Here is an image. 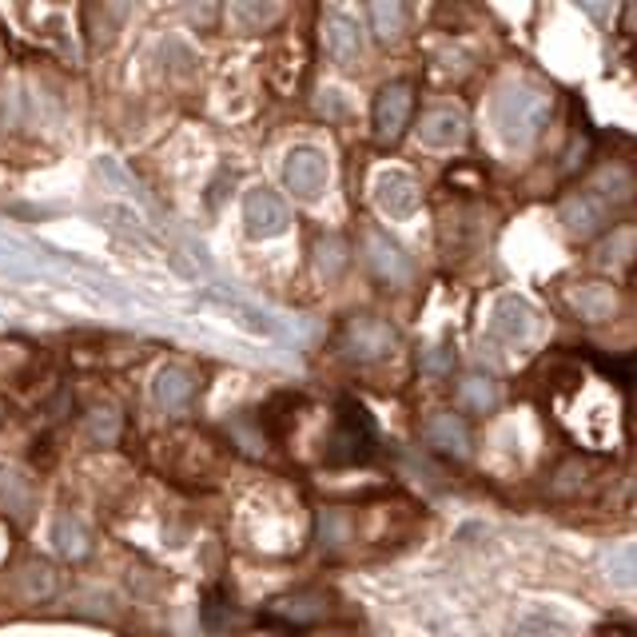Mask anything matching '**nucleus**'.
Returning a JSON list of instances; mask_svg holds the SVG:
<instances>
[{"mask_svg": "<svg viewBox=\"0 0 637 637\" xmlns=\"http://www.w3.org/2000/svg\"><path fill=\"white\" fill-rule=\"evenodd\" d=\"M231 17H236V24L243 32H256L263 24H271L279 17V9L276 4H231Z\"/></svg>", "mask_w": 637, "mask_h": 637, "instance_id": "obj_24", "label": "nucleus"}, {"mask_svg": "<svg viewBox=\"0 0 637 637\" xmlns=\"http://www.w3.org/2000/svg\"><path fill=\"white\" fill-rule=\"evenodd\" d=\"M327 609H331V601H327L324 590H296L271 601V614L291 621V626H311V621L327 618Z\"/></svg>", "mask_w": 637, "mask_h": 637, "instance_id": "obj_14", "label": "nucleus"}, {"mask_svg": "<svg viewBox=\"0 0 637 637\" xmlns=\"http://www.w3.org/2000/svg\"><path fill=\"white\" fill-rule=\"evenodd\" d=\"M243 223H248L251 239H271V236H279V231H287L291 211H287V203L279 200V196L259 188L243 200Z\"/></svg>", "mask_w": 637, "mask_h": 637, "instance_id": "obj_7", "label": "nucleus"}, {"mask_svg": "<svg viewBox=\"0 0 637 637\" xmlns=\"http://www.w3.org/2000/svg\"><path fill=\"white\" fill-rule=\"evenodd\" d=\"M594 362H598L601 371L606 375H614V382H618V387H626L629 390V379H634V359H629V355H594Z\"/></svg>", "mask_w": 637, "mask_h": 637, "instance_id": "obj_27", "label": "nucleus"}, {"mask_svg": "<svg viewBox=\"0 0 637 637\" xmlns=\"http://www.w3.org/2000/svg\"><path fill=\"white\" fill-rule=\"evenodd\" d=\"M52 590H57V570H52L48 561L32 558L17 570V598L20 601H44V598H52Z\"/></svg>", "mask_w": 637, "mask_h": 637, "instance_id": "obj_18", "label": "nucleus"}, {"mask_svg": "<svg viewBox=\"0 0 637 637\" xmlns=\"http://www.w3.org/2000/svg\"><path fill=\"white\" fill-rule=\"evenodd\" d=\"M410 112H415V88L407 80H395L379 92L375 100V140L379 143H395L410 125Z\"/></svg>", "mask_w": 637, "mask_h": 637, "instance_id": "obj_4", "label": "nucleus"}, {"mask_svg": "<svg viewBox=\"0 0 637 637\" xmlns=\"http://www.w3.org/2000/svg\"><path fill=\"white\" fill-rule=\"evenodd\" d=\"M570 303H574V311L581 315V319H614L618 315V296H614V287H606V283H581V287H574L570 291Z\"/></svg>", "mask_w": 637, "mask_h": 637, "instance_id": "obj_16", "label": "nucleus"}, {"mask_svg": "<svg viewBox=\"0 0 637 637\" xmlns=\"http://www.w3.org/2000/svg\"><path fill=\"white\" fill-rule=\"evenodd\" d=\"M458 407H462V410H478V415L495 410L498 407L495 379H486V375H467V379L458 382Z\"/></svg>", "mask_w": 637, "mask_h": 637, "instance_id": "obj_20", "label": "nucleus"}, {"mask_svg": "<svg viewBox=\"0 0 637 637\" xmlns=\"http://www.w3.org/2000/svg\"><path fill=\"white\" fill-rule=\"evenodd\" d=\"M375 208L387 219H410L419 208V183L407 171H382L375 183Z\"/></svg>", "mask_w": 637, "mask_h": 637, "instance_id": "obj_8", "label": "nucleus"}, {"mask_svg": "<svg viewBox=\"0 0 637 637\" xmlns=\"http://www.w3.org/2000/svg\"><path fill=\"white\" fill-rule=\"evenodd\" d=\"M530 327H534V315L522 299H514V296L498 299V307H495V335L498 339L522 342L526 335H530Z\"/></svg>", "mask_w": 637, "mask_h": 637, "instance_id": "obj_17", "label": "nucleus"}, {"mask_svg": "<svg viewBox=\"0 0 637 637\" xmlns=\"http://www.w3.org/2000/svg\"><path fill=\"white\" fill-rule=\"evenodd\" d=\"M339 347L351 362H379V359H387L395 347H399V331H395L387 319L359 315V319H351V324L342 327Z\"/></svg>", "mask_w": 637, "mask_h": 637, "instance_id": "obj_3", "label": "nucleus"}, {"mask_svg": "<svg viewBox=\"0 0 637 637\" xmlns=\"http://www.w3.org/2000/svg\"><path fill=\"white\" fill-rule=\"evenodd\" d=\"M32 506H37V486L24 470L0 467V510L12 514L17 522H29Z\"/></svg>", "mask_w": 637, "mask_h": 637, "instance_id": "obj_13", "label": "nucleus"}, {"mask_svg": "<svg viewBox=\"0 0 637 637\" xmlns=\"http://www.w3.org/2000/svg\"><path fill=\"white\" fill-rule=\"evenodd\" d=\"M561 219H566V228L574 236H590V231H598L606 223V203L594 191H581V196H570L561 203Z\"/></svg>", "mask_w": 637, "mask_h": 637, "instance_id": "obj_15", "label": "nucleus"}, {"mask_svg": "<svg viewBox=\"0 0 637 637\" xmlns=\"http://www.w3.org/2000/svg\"><path fill=\"white\" fill-rule=\"evenodd\" d=\"M367 263H371L375 276L387 279V283H410V279H415V259H410L395 239L379 236V231L367 236Z\"/></svg>", "mask_w": 637, "mask_h": 637, "instance_id": "obj_9", "label": "nucleus"}, {"mask_svg": "<svg viewBox=\"0 0 637 637\" xmlns=\"http://www.w3.org/2000/svg\"><path fill=\"white\" fill-rule=\"evenodd\" d=\"M324 44L335 64L351 68L362 57V32L355 17H347L342 9H324Z\"/></svg>", "mask_w": 637, "mask_h": 637, "instance_id": "obj_6", "label": "nucleus"}, {"mask_svg": "<svg viewBox=\"0 0 637 637\" xmlns=\"http://www.w3.org/2000/svg\"><path fill=\"white\" fill-rule=\"evenodd\" d=\"M351 534H355L351 514L335 510V506H327V510L319 514V543H324V546H342Z\"/></svg>", "mask_w": 637, "mask_h": 637, "instance_id": "obj_22", "label": "nucleus"}, {"mask_svg": "<svg viewBox=\"0 0 637 637\" xmlns=\"http://www.w3.org/2000/svg\"><path fill=\"white\" fill-rule=\"evenodd\" d=\"M88 435H92L96 442H116V438H120V415H116L112 407H96L92 415H88Z\"/></svg>", "mask_w": 637, "mask_h": 637, "instance_id": "obj_25", "label": "nucleus"}, {"mask_svg": "<svg viewBox=\"0 0 637 637\" xmlns=\"http://www.w3.org/2000/svg\"><path fill=\"white\" fill-rule=\"evenodd\" d=\"M371 20H375V32H379L382 40H399L402 29H407V4H395V0H375L371 9Z\"/></svg>", "mask_w": 637, "mask_h": 637, "instance_id": "obj_21", "label": "nucleus"}, {"mask_svg": "<svg viewBox=\"0 0 637 637\" xmlns=\"http://www.w3.org/2000/svg\"><path fill=\"white\" fill-rule=\"evenodd\" d=\"M0 419H4V402H0Z\"/></svg>", "mask_w": 637, "mask_h": 637, "instance_id": "obj_28", "label": "nucleus"}, {"mask_svg": "<svg viewBox=\"0 0 637 637\" xmlns=\"http://www.w3.org/2000/svg\"><path fill=\"white\" fill-rule=\"evenodd\" d=\"M283 180L296 196L315 200L327 188V156L319 148H296L283 163Z\"/></svg>", "mask_w": 637, "mask_h": 637, "instance_id": "obj_5", "label": "nucleus"}, {"mask_svg": "<svg viewBox=\"0 0 637 637\" xmlns=\"http://www.w3.org/2000/svg\"><path fill=\"white\" fill-rule=\"evenodd\" d=\"M450 367H455V351H450V342H435L427 351L419 355V371L430 375V379H447Z\"/></svg>", "mask_w": 637, "mask_h": 637, "instance_id": "obj_23", "label": "nucleus"}, {"mask_svg": "<svg viewBox=\"0 0 637 637\" xmlns=\"http://www.w3.org/2000/svg\"><path fill=\"white\" fill-rule=\"evenodd\" d=\"M375 419L367 415V407L355 399H342L339 402V415H335V427L327 435V447L324 458L331 467H347V462H367L375 455Z\"/></svg>", "mask_w": 637, "mask_h": 637, "instance_id": "obj_2", "label": "nucleus"}, {"mask_svg": "<svg viewBox=\"0 0 637 637\" xmlns=\"http://www.w3.org/2000/svg\"><path fill=\"white\" fill-rule=\"evenodd\" d=\"M546 112H550V96L538 92V88L526 84H510L495 96L490 104V120H495V132L502 136L510 148H526L534 136L543 132Z\"/></svg>", "mask_w": 637, "mask_h": 637, "instance_id": "obj_1", "label": "nucleus"}, {"mask_svg": "<svg viewBox=\"0 0 637 637\" xmlns=\"http://www.w3.org/2000/svg\"><path fill=\"white\" fill-rule=\"evenodd\" d=\"M342 259H347V251H342L339 239H319V256H315V263H319V271H324L327 279L339 276Z\"/></svg>", "mask_w": 637, "mask_h": 637, "instance_id": "obj_26", "label": "nucleus"}, {"mask_svg": "<svg viewBox=\"0 0 637 637\" xmlns=\"http://www.w3.org/2000/svg\"><path fill=\"white\" fill-rule=\"evenodd\" d=\"M419 136L430 148H455L467 136V116L455 104H435L419 116Z\"/></svg>", "mask_w": 637, "mask_h": 637, "instance_id": "obj_10", "label": "nucleus"}, {"mask_svg": "<svg viewBox=\"0 0 637 637\" xmlns=\"http://www.w3.org/2000/svg\"><path fill=\"white\" fill-rule=\"evenodd\" d=\"M422 430H427V442L438 450V455L470 458V430H467V422L458 419V415H450V410H438V415H430Z\"/></svg>", "mask_w": 637, "mask_h": 637, "instance_id": "obj_12", "label": "nucleus"}, {"mask_svg": "<svg viewBox=\"0 0 637 637\" xmlns=\"http://www.w3.org/2000/svg\"><path fill=\"white\" fill-rule=\"evenodd\" d=\"M52 543H57V550L64 554V558L77 561L92 550V534H88V526L80 522L77 514H60L57 526H52Z\"/></svg>", "mask_w": 637, "mask_h": 637, "instance_id": "obj_19", "label": "nucleus"}, {"mask_svg": "<svg viewBox=\"0 0 637 637\" xmlns=\"http://www.w3.org/2000/svg\"><path fill=\"white\" fill-rule=\"evenodd\" d=\"M196 371L191 367H180V362H171V367H163L160 375H156L152 382V399L160 402L163 410H171V415H180V410H188V402L196 399Z\"/></svg>", "mask_w": 637, "mask_h": 637, "instance_id": "obj_11", "label": "nucleus"}]
</instances>
